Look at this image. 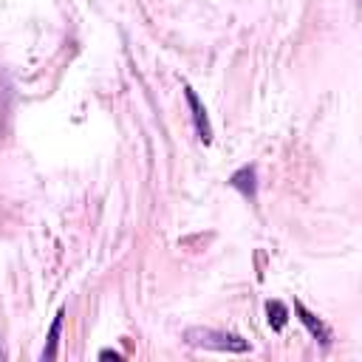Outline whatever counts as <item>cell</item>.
<instances>
[{
    "mask_svg": "<svg viewBox=\"0 0 362 362\" xmlns=\"http://www.w3.org/2000/svg\"><path fill=\"white\" fill-rule=\"evenodd\" d=\"M184 339H187V345L206 348V351H226V354H246L249 351V339L229 334V331H218V328H187Z\"/></svg>",
    "mask_w": 362,
    "mask_h": 362,
    "instance_id": "obj_1",
    "label": "cell"
},
{
    "mask_svg": "<svg viewBox=\"0 0 362 362\" xmlns=\"http://www.w3.org/2000/svg\"><path fill=\"white\" fill-rule=\"evenodd\" d=\"M184 96H187V105H189V110H192V124H195V130H198V139H201L204 144H209V141H212V127H209V116H206L201 99L195 96V90H192L189 85H184Z\"/></svg>",
    "mask_w": 362,
    "mask_h": 362,
    "instance_id": "obj_2",
    "label": "cell"
},
{
    "mask_svg": "<svg viewBox=\"0 0 362 362\" xmlns=\"http://www.w3.org/2000/svg\"><path fill=\"white\" fill-rule=\"evenodd\" d=\"M294 311L300 314V320H303V325L308 328V334H311L314 339H320L322 345H328V342H331V331H328V325H325V322H322L320 317H314V314H311V311H308V308H305V305H303L300 300L294 303Z\"/></svg>",
    "mask_w": 362,
    "mask_h": 362,
    "instance_id": "obj_3",
    "label": "cell"
},
{
    "mask_svg": "<svg viewBox=\"0 0 362 362\" xmlns=\"http://www.w3.org/2000/svg\"><path fill=\"white\" fill-rule=\"evenodd\" d=\"M62 317H65V308H59V311H57V317H54V322H51V331H48L45 348H42V354H40V359H42V362L57 359V342H59V331H62Z\"/></svg>",
    "mask_w": 362,
    "mask_h": 362,
    "instance_id": "obj_4",
    "label": "cell"
},
{
    "mask_svg": "<svg viewBox=\"0 0 362 362\" xmlns=\"http://www.w3.org/2000/svg\"><path fill=\"white\" fill-rule=\"evenodd\" d=\"M229 184H232L238 192H243L246 198H255V167H240V170L229 178Z\"/></svg>",
    "mask_w": 362,
    "mask_h": 362,
    "instance_id": "obj_5",
    "label": "cell"
},
{
    "mask_svg": "<svg viewBox=\"0 0 362 362\" xmlns=\"http://www.w3.org/2000/svg\"><path fill=\"white\" fill-rule=\"evenodd\" d=\"M266 314H269V325L272 328H283L286 325V320H288V308L283 305V303H277V300H272L269 305H266Z\"/></svg>",
    "mask_w": 362,
    "mask_h": 362,
    "instance_id": "obj_6",
    "label": "cell"
},
{
    "mask_svg": "<svg viewBox=\"0 0 362 362\" xmlns=\"http://www.w3.org/2000/svg\"><path fill=\"white\" fill-rule=\"evenodd\" d=\"M99 359H119V354H116V351H102Z\"/></svg>",
    "mask_w": 362,
    "mask_h": 362,
    "instance_id": "obj_7",
    "label": "cell"
}]
</instances>
